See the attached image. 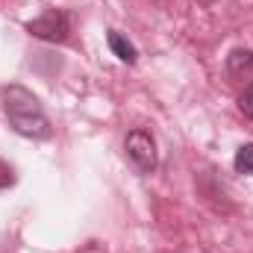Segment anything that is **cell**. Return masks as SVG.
Wrapping results in <instances>:
<instances>
[{"label": "cell", "mask_w": 253, "mask_h": 253, "mask_svg": "<svg viewBox=\"0 0 253 253\" xmlns=\"http://www.w3.org/2000/svg\"><path fill=\"white\" fill-rule=\"evenodd\" d=\"M106 42H109V50H112L121 62H126V65H135V62H138V50H135V44H132L129 39H124L118 30H109Z\"/></svg>", "instance_id": "obj_5"}, {"label": "cell", "mask_w": 253, "mask_h": 253, "mask_svg": "<svg viewBox=\"0 0 253 253\" xmlns=\"http://www.w3.org/2000/svg\"><path fill=\"white\" fill-rule=\"evenodd\" d=\"M239 109H242L245 118L253 121V80L245 85V91H242V97H239Z\"/></svg>", "instance_id": "obj_7"}, {"label": "cell", "mask_w": 253, "mask_h": 253, "mask_svg": "<svg viewBox=\"0 0 253 253\" xmlns=\"http://www.w3.org/2000/svg\"><path fill=\"white\" fill-rule=\"evenodd\" d=\"M233 165H236V171H239V174H251V177H253V144H242V147L236 150Z\"/></svg>", "instance_id": "obj_6"}, {"label": "cell", "mask_w": 253, "mask_h": 253, "mask_svg": "<svg viewBox=\"0 0 253 253\" xmlns=\"http://www.w3.org/2000/svg\"><path fill=\"white\" fill-rule=\"evenodd\" d=\"M27 33L33 39L50 42V44H62L71 33V18L62 9H44L36 21H27Z\"/></svg>", "instance_id": "obj_3"}, {"label": "cell", "mask_w": 253, "mask_h": 253, "mask_svg": "<svg viewBox=\"0 0 253 253\" xmlns=\"http://www.w3.org/2000/svg\"><path fill=\"white\" fill-rule=\"evenodd\" d=\"M227 71H230V77H236V80H251L253 77V50L236 47V50L227 56Z\"/></svg>", "instance_id": "obj_4"}, {"label": "cell", "mask_w": 253, "mask_h": 253, "mask_svg": "<svg viewBox=\"0 0 253 253\" xmlns=\"http://www.w3.org/2000/svg\"><path fill=\"white\" fill-rule=\"evenodd\" d=\"M9 186H15V168L6 159H0V189H9Z\"/></svg>", "instance_id": "obj_8"}, {"label": "cell", "mask_w": 253, "mask_h": 253, "mask_svg": "<svg viewBox=\"0 0 253 253\" xmlns=\"http://www.w3.org/2000/svg\"><path fill=\"white\" fill-rule=\"evenodd\" d=\"M0 97H3V112L18 135H27V138H50L53 135V124H50L42 100L30 88L12 83L0 91Z\"/></svg>", "instance_id": "obj_1"}, {"label": "cell", "mask_w": 253, "mask_h": 253, "mask_svg": "<svg viewBox=\"0 0 253 253\" xmlns=\"http://www.w3.org/2000/svg\"><path fill=\"white\" fill-rule=\"evenodd\" d=\"M124 153H126V159H129V165H132L138 174H150V171L156 168V162H159L156 138H153V132L144 129V126H135V129L126 132Z\"/></svg>", "instance_id": "obj_2"}]
</instances>
